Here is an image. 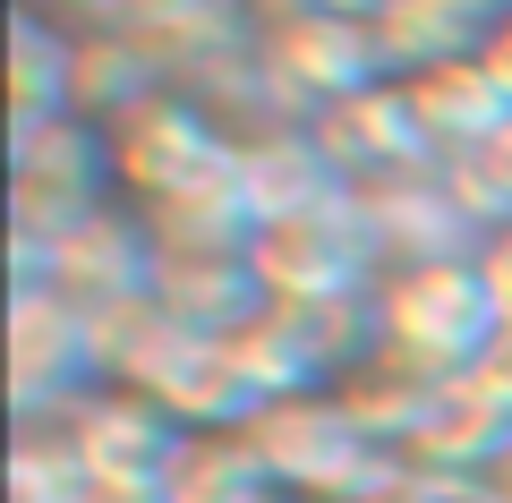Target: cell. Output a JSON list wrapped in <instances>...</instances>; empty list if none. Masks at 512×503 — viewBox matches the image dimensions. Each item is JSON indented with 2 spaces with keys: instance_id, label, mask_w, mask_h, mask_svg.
Here are the masks:
<instances>
[{
  "instance_id": "1",
  "label": "cell",
  "mask_w": 512,
  "mask_h": 503,
  "mask_svg": "<svg viewBox=\"0 0 512 503\" xmlns=\"http://www.w3.org/2000/svg\"><path fill=\"white\" fill-rule=\"evenodd\" d=\"M367 316H376V367L419 376V384H461L478 367V350L495 342V324H504L470 248L384 265L376 290H367Z\"/></svg>"
},
{
  "instance_id": "2",
  "label": "cell",
  "mask_w": 512,
  "mask_h": 503,
  "mask_svg": "<svg viewBox=\"0 0 512 503\" xmlns=\"http://www.w3.org/2000/svg\"><path fill=\"white\" fill-rule=\"evenodd\" d=\"M94 145H103V188H111V205H120L128 222H154L180 197L231 180L239 154H248V145H231V128L180 86H154V94H137V103H120L111 120H94Z\"/></svg>"
},
{
  "instance_id": "3",
  "label": "cell",
  "mask_w": 512,
  "mask_h": 503,
  "mask_svg": "<svg viewBox=\"0 0 512 503\" xmlns=\"http://www.w3.org/2000/svg\"><path fill=\"white\" fill-rule=\"evenodd\" d=\"M384 273V248L367 231L359 197H325L274 214L248 231V282L274 316H325V307H359Z\"/></svg>"
},
{
  "instance_id": "4",
  "label": "cell",
  "mask_w": 512,
  "mask_h": 503,
  "mask_svg": "<svg viewBox=\"0 0 512 503\" xmlns=\"http://www.w3.org/2000/svg\"><path fill=\"white\" fill-rule=\"evenodd\" d=\"M256 452H265V478L299 503H384L402 461L384 444H367L350 427V410L333 393H308V401H282V410L256 418Z\"/></svg>"
},
{
  "instance_id": "5",
  "label": "cell",
  "mask_w": 512,
  "mask_h": 503,
  "mask_svg": "<svg viewBox=\"0 0 512 503\" xmlns=\"http://www.w3.org/2000/svg\"><path fill=\"white\" fill-rule=\"evenodd\" d=\"M94 384H103L94 316L52 282H9V410H18V427H52Z\"/></svg>"
},
{
  "instance_id": "6",
  "label": "cell",
  "mask_w": 512,
  "mask_h": 503,
  "mask_svg": "<svg viewBox=\"0 0 512 503\" xmlns=\"http://www.w3.org/2000/svg\"><path fill=\"white\" fill-rule=\"evenodd\" d=\"M299 137H308V154L325 162V180L342 188V197H393V188H419V171L436 162V137L419 128L402 77H384V86H367V94H350V103L299 120Z\"/></svg>"
},
{
  "instance_id": "7",
  "label": "cell",
  "mask_w": 512,
  "mask_h": 503,
  "mask_svg": "<svg viewBox=\"0 0 512 503\" xmlns=\"http://www.w3.org/2000/svg\"><path fill=\"white\" fill-rule=\"evenodd\" d=\"M256 77H265V94H282L299 120H316V111L384 86L393 69H384L376 26L325 18V9H274V18L256 26Z\"/></svg>"
},
{
  "instance_id": "8",
  "label": "cell",
  "mask_w": 512,
  "mask_h": 503,
  "mask_svg": "<svg viewBox=\"0 0 512 503\" xmlns=\"http://www.w3.org/2000/svg\"><path fill=\"white\" fill-rule=\"evenodd\" d=\"M52 435L77 461V478H120V486H163L171 452H180V427L137 384H94L77 410L52 418Z\"/></svg>"
},
{
  "instance_id": "9",
  "label": "cell",
  "mask_w": 512,
  "mask_h": 503,
  "mask_svg": "<svg viewBox=\"0 0 512 503\" xmlns=\"http://www.w3.org/2000/svg\"><path fill=\"white\" fill-rule=\"evenodd\" d=\"M77 77H86V35L43 9H18L9 43V145L43 137L52 120H77Z\"/></svg>"
},
{
  "instance_id": "10",
  "label": "cell",
  "mask_w": 512,
  "mask_h": 503,
  "mask_svg": "<svg viewBox=\"0 0 512 503\" xmlns=\"http://www.w3.org/2000/svg\"><path fill=\"white\" fill-rule=\"evenodd\" d=\"M402 94H410V111H419V128L436 137V154H444V162L487 154V145L512 128V103L487 86V69H478V60H444V69H419V77H402Z\"/></svg>"
},
{
  "instance_id": "11",
  "label": "cell",
  "mask_w": 512,
  "mask_h": 503,
  "mask_svg": "<svg viewBox=\"0 0 512 503\" xmlns=\"http://www.w3.org/2000/svg\"><path fill=\"white\" fill-rule=\"evenodd\" d=\"M495 18H504L495 0H384V18H376L384 69L419 77V69H444V60H478Z\"/></svg>"
},
{
  "instance_id": "12",
  "label": "cell",
  "mask_w": 512,
  "mask_h": 503,
  "mask_svg": "<svg viewBox=\"0 0 512 503\" xmlns=\"http://www.w3.org/2000/svg\"><path fill=\"white\" fill-rule=\"evenodd\" d=\"M256 486H265L256 435H180L163 469V503H248Z\"/></svg>"
},
{
  "instance_id": "13",
  "label": "cell",
  "mask_w": 512,
  "mask_h": 503,
  "mask_svg": "<svg viewBox=\"0 0 512 503\" xmlns=\"http://www.w3.org/2000/svg\"><path fill=\"white\" fill-rule=\"evenodd\" d=\"M444 197H453L461 222L478 214V231L512 222V128L487 145V154H461V162H453V188H444Z\"/></svg>"
},
{
  "instance_id": "14",
  "label": "cell",
  "mask_w": 512,
  "mask_h": 503,
  "mask_svg": "<svg viewBox=\"0 0 512 503\" xmlns=\"http://www.w3.org/2000/svg\"><path fill=\"white\" fill-rule=\"evenodd\" d=\"M384 503H512L495 478H461V469H402Z\"/></svg>"
},
{
  "instance_id": "15",
  "label": "cell",
  "mask_w": 512,
  "mask_h": 503,
  "mask_svg": "<svg viewBox=\"0 0 512 503\" xmlns=\"http://www.w3.org/2000/svg\"><path fill=\"white\" fill-rule=\"evenodd\" d=\"M461 384H470V393L487 401L495 418H512V324H495V342L478 350V367H470Z\"/></svg>"
},
{
  "instance_id": "16",
  "label": "cell",
  "mask_w": 512,
  "mask_h": 503,
  "mask_svg": "<svg viewBox=\"0 0 512 503\" xmlns=\"http://www.w3.org/2000/svg\"><path fill=\"white\" fill-rule=\"evenodd\" d=\"M470 256H478V282H487L495 316L512 324V222H495V231H478V239H470Z\"/></svg>"
},
{
  "instance_id": "17",
  "label": "cell",
  "mask_w": 512,
  "mask_h": 503,
  "mask_svg": "<svg viewBox=\"0 0 512 503\" xmlns=\"http://www.w3.org/2000/svg\"><path fill=\"white\" fill-rule=\"evenodd\" d=\"M478 69H487V86H495V94L512 103V9H504V18L487 26V43H478Z\"/></svg>"
},
{
  "instance_id": "18",
  "label": "cell",
  "mask_w": 512,
  "mask_h": 503,
  "mask_svg": "<svg viewBox=\"0 0 512 503\" xmlns=\"http://www.w3.org/2000/svg\"><path fill=\"white\" fill-rule=\"evenodd\" d=\"M248 503H299V495H282V486H274V478H265V486H256V495H248Z\"/></svg>"
},
{
  "instance_id": "19",
  "label": "cell",
  "mask_w": 512,
  "mask_h": 503,
  "mask_svg": "<svg viewBox=\"0 0 512 503\" xmlns=\"http://www.w3.org/2000/svg\"><path fill=\"white\" fill-rule=\"evenodd\" d=\"M495 9H512V0H495Z\"/></svg>"
}]
</instances>
